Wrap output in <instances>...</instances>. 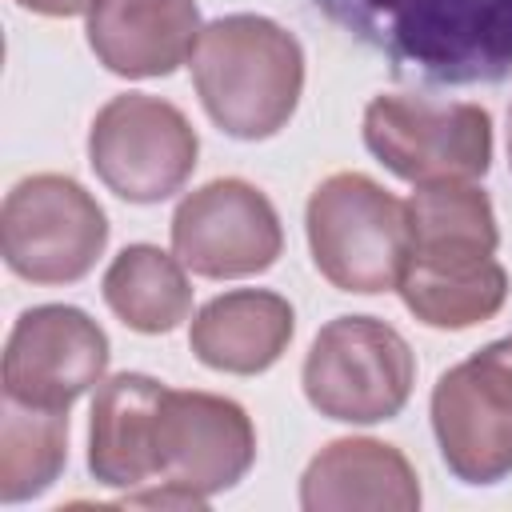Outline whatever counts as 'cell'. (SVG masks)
<instances>
[{"mask_svg": "<svg viewBox=\"0 0 512 512\" xmlns=\"http://www.w3.org/2000/svg\"><path fill=\"white\" fill-rule=\"evenodd\" d=\"M300 384L320 416L380 424L404 412L416 384V356L380 316H336L316 332Z\"/></svg>", "mask_w": 512, "mask_h": 512, "instance_id": "obj_4", "label": "cell"}, {"mask_svg": "<svg viewBox=\"0 0 512 512\" xmlns=\"http://www.w3.org/2000/svg\"><path fill=\"white\" fill-rule=\"evenodd\" d=\"M108 244L100 200L64 172L16 180L0 204V256L28 284L84 280Z\"/></svg>", "mask_w": 512, "mask_h": 512, "instance_id": "obj_5", "label": "cell"}, {"mask_svg": "<svg viewBox=\"0 0 512 512\" xmlns=\"http://www.w3.org/2000/svg\"><path fill=\"white\" fill-rule=\"evenodd\" d=\"M172 252L208 280H240L268 272L284 252L276 204L240 176L192 188L172 212Z\"/></svg>", "mask_w": 512, "mask_h": 512, "instance_id": "obj_8", "label": "cell"}, {"mask_svg": "<svg viewBox=\"0 0 512 512\" xmlns=\"http://www.w3.org/2000/svg\"><path fill=\"white\" fill-rule=\"evenodd\" d=\"M396 76L424 84H500L512 76V0H316Z\"/></svg>", "mask_w": 512, "mask_h": 512, "instance_id": "obj_1", "label": "cell"}, {"mask_svg": "<svg viewBox=\"0 0 512 512\" xmlns=\"http://www.w3.org/2000/svg\"><path fill=\"white\" fill-rule=\"evenodd\" d=\"M476 356H484L488 364H496L504 376H508V384H512V336H500V340H492V344H484Z\"/></svg>", "mask_w": 512, "mask_h": 512, "instance_id": "obj_21", "label": "cell"}, {"mask_svg": "<svg viewBox=\"0 0 512 512\" xmlns=\"http://www.w3.org/2000/svg\"><path fill=\"white\" fill-rule=\"evenodd\" d=\"M296 336V312L280 292L268 288H232L212 296L188 328L192 356L228 376L268 372Z\"/></svg>", "mask_w": 512, "mask_h": 512, "instance_id": "obj_15", "label": "cell"}, {"mask_svg": "<svg viewBox=\"0 0 512 512\" xmlns=\"http://www.w3.org/2000/svg\"><path fill=\"white\" fill-rule=\"evenodd\" d=\"M20 8L36 12V16H52V20H68V16H88L96 0H16Z\"/></svg>", "mask_w": 512, "mask_h": 512, "instance_id": "obj_20", "label": "cell"}, {"mask_svg": "<svg viewBox=\"0 0 512 512\" xmlns=\"http://www.w3.org/2000/svg\"><path fill=\"white\" fill-rule=\"evenodd\" d=\"M256 464V424L232 396L168 388L156 416V480L216 496Z\"/></svg>", "mask_w": 512, "mask_h": 512, "instance_id": "obj_10", "label": "cell"}, {"mask_svg": "<svg viewBox=\"0 0 512 512\" xmlns=\"http://www.w3.org/2000/svg\"><path fill=\"white\" fill-rule=\"evenodd\" d=\"M368 152L408 184L480 180L492 168V116L468 100L380 92L364 108Z\"/></svg>", "mask_w": 512, "mask_h": 512, "instance_id": "obj_6", "label": "cell"}, {"mask_svg": "<svg viewBox=\"0 0 512 512\" xmlns=\"http://www.w3.org/2000/svg\"><path fill=\"white\" fill-rule=\"evenodd\" d=\"M304 232L316 272L356 296L392 292L412 252L404 200L364 172L324 176L308 196Z\"/></svg>", "mask_w": 512, "mask_h": 512, "instance_id": "obj_3", "label": "cell"}, {"mask_svg": "<svg viewBox=\"0 0 512 512\" xmlns=\"http://www.w3.org/2000/svg\"><path fill=\"white\" fill-rule=\"evenodd\" d=\"M404 308L440 332H464L492 320L508 300V272L496 256H416L408 252L396 284Z\"/></svg>", "mask_w": 512, "mask_h": 512, "instance_id": "obj_16", "label": "cell"}, {"mask_svg": "<svg viewBox=\"0 0 512 512\" xmlns=\"http://www.w3.org/2000/svg\"><path fill=\"white\" fill-rule=\"evenodd\" d=\"M168 384L144 372L100 380L88 412V472L104 488H144L156 480V416Z\"/></svg>", "mask_w": 512, "mask_h": 512, "instance_id": "obj_14", "label": "cell"}, {"mask_svg": "<svg viewBox=\"0 0 512 512\" xmlns=\"http://www.w3.org/2000/svg\"><path fill=\"white\" fill-rule=\"evenodd\" d=\"M196 0H96L84 24L92 56L124 80H160L192 60L200 40Z\"/></svg>", "mask_w": 512, "mask_h": 512, "instance_id": "obj_12", "label": "cell"}, {"mask_svg": "<svg viewBox=\"0 0 512 512\" xmlns=\"http://www.w3.org/2000/svg\"><path fill=\"white\" fill-rule=\"evenodd\" d=\"M432 432L460 484L488 488L512 476V384L484 356H468L432 384Z\"/></svg>", "mask_w": 512, "mask_h": 512, "instance_id": "obj_11", "label": "cell"}, {"mask_svg": "<svg viewBox=\"0 0 512 512\" xmlns=\"http://www.w3.org/2000/svg\"><path fill=\"white\" fill-rule=\"evenodd\" d=\"M112 316L140 336H168L192 316V280L176 252L160 244H128L100 280Z\"/></svg>", "mask_w": 512, "mask_h": 512, "instance_id": "obj_17", "label": "cell"}, {"mask_svg": "<svg viewBox=\"0 0 512 512\" xmlns=\"http://www.w3.org/2000/svg\"><path fill=\"white\" fill-rule=\"evenodd\" d=\"M300 508L308 512H416L420 476L412 460L376 436H340L328 440L300 476Z\"/></svg>", "mask_w": 512, "mask_h": 512, "instance_id": "obj_13", "label": "cell"}, {"mask_svg": "<svg viewBox=\"0 0 512 512\" xmlns=\"http://www.w3.org/2000/svg\"><path fill=\"white\" fill-rule=\"evenodd\" d=\"M508 168H512V108H508Z\"/></svg>", "mask_w": 512, "mask_h": 512, "instance_id": "obj_22", "label": "cell"}, {"mask_svg": "<svg viewBox=\"0 0 512 512\" xmlns=\"http://www.w3.org/2000/svg\"><path fill=\"white\" fill-rule=\"evenodd\" d=\"M200 156L192 120L148 92L112 96L88 128V164L96 180L128 204H160L176 196Z\"/></svg>", "mask_w": 512, "mask_h": 512, "instance_id": "obj_7", "label": "cell"}, {"mask_svg": "<svg viewBox=\"0 0 512 512\" xmlns=\"http://www.w3.org/2000/svg\"><path fill=\"white\" fill-rule=\"evenodd\" d=\"M188 68L208 120L232 140L276 136L304 96L300 40L256 12H232L204 24Z\"/></svg>", "mask_w": 512, "mask_h": 512, "instance_id": "obj_2", "label": "cell"}, {"mask_svg": "<svg viewBox=\"0 0 512 512\" xmlns=\"http://www.w3.org/2000/svg\"><path fill=\"white\" fill-rule=\"evenodd\" d=\"M68 464V412L32 408L4 396L0 408V500L24 504L44 496Z\"/></svg>", "mask_w": 512, "mask_h": 512, "instance_id": "obj_19", "label": "cell"}, {"mask_svg": "<svg viewBox=\"0 0 512 512\" xmlns=\"http://www.w3.org/2000/svg\"><path fill=\"white\" fill-rule=\"evenodd\" d=\"M108 356V332L84 308L36 304L24 308L8 332L0 384L8 400L68 412L84 392L100 388Z\"/></svg>", "mask_w": 512, "mask_h": 512, "instance_id": "obj_9", "label": "cell"}, {"mask_svg": "<svg viewBox=\"0 0 512 512\" xmlns=\"http://www.w3.org/2000/svg\"><path fill=\"white\" fill-rule=\"evenodd\" d=\"M404 208L416 256H496L500 248L492 200L476 180L416 184Z\"/></svg>", "mask_w": 512, "mask_h": 512, "instance_id": "obj_18", "label": "cell"}]
</instances>
